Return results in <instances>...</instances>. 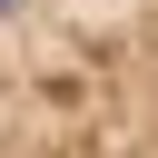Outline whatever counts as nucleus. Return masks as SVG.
Masks as SVG:
<instances>
[{
    "mask_svg": "<svg viewBox=\"0 0 158 158\" xmlns=\"http://www.w3.org/2000/svg\"><path fill=\"white\" fill-rule=\"evenodd\" d=\"M0 158H158V0H0Z\"/></svg>",
    "mask_w": 158,
    "mask_h": 158,
    "instance_id": "obj_1",
    "label": "nucleus"
}]
</instances>
